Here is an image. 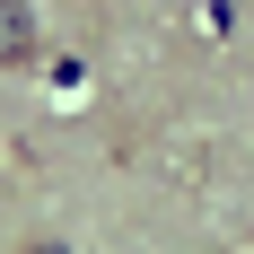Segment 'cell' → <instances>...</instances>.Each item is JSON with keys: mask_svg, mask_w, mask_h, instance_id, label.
<instances>
[{"mask_svg": "<svg viewBox=\"0 0 254 254\" xmlns=\"http://www.w3.org/2000/svg\"><path fill=\"white\" fill-rule=\"evenodd\" d=\"M35 62V9L26 0H0V70Z\"/></svg>", "mask_w": 254, "mask_h": 254, "instance_id": "obj_1", "label": "cell"}, {"mask_svg": "<svg viewBox=\"0 0 254 254\" xmlns=\"http://www.w3.org/2000/svg\"><path fill=\"white\" fill-rule=\"evenodd\" d=\"M26 254H70V246H53V237H44V246H26Z\"/></svg>", "mask_w": 254, "mask_h": 254, "instance_id": "obj_2", "label": "cell"}]
</instances>
